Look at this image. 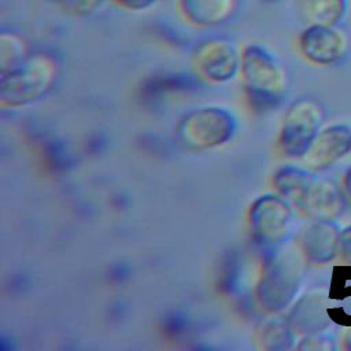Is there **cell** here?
<instances>
[{
  "instance_id": "obj_17",
  "label": "cell",
  "mask_w": 351,
  "mask_h": 351,
  "mask_svg": "<svg viewBox=\"0 0 351 351\" xmlns=\"http://www.w3.org/2000/svg\"><path fill=\"white\" fill-rule=\"evenodd\" d=\"M344 184H346V191H347V195L348 197L351 199V169L347 171L346 174V178H344Z\"/></svg>"
},
{
  "instance_id": "obj_11",
  "label": "cell",
  "mask_w": 351,
  "mask_h": 351,
  "mask_svg": "<svg viewBox=\"0 0 351 351\" xmlns=\"http://www.w3.org/2000/svg\"><path fill=\"white\" fill-rule=\"evenodd\" d=\"M27 56V44L19 33L12 30H3L0 33L1 74H5L19 66Z\"/></svg>"
},
{
  "instance_id": "obj_20",
  "label": "cell",
  "mask_w": 351,
  "mask_h": 351,
  "mask_svg": "<svg viewBox=\"0 0 351 351\" xmlns=\"http://www.w3.org/2000/svg\"><path fill=\"white\" fill-rule=\"evenodd\" d=\"M350 151H351V149H350Z\"/></svg>"
},
{
  "instance_id": "obj_10",
  "label": "cell",
  "mask_w": 351,
  "mask_h": 351,
  "mask_svg": "<svg viewBox=\"0 0 351 351\" xmlns=\"http://www.w3.org/2000/svg\"><path fill=\"white\" fill-rule=\"evenodd\" d=\"M300 11L307 25L337 26L347 12V0H300Z\"/></svg>"
},
{
  "instance_id": "obj_8",
  "label": "cell",
  "mask_w": 351,
  "mask_h": 351,
  "mask_svg": "<svg viewBox=\"0 0 351 351\" xmlns=\"http://www.w3.org/2000/svg\"><path fill=\"white\" fill-rule=\"evenodd\" d=\"M344 206L346 200L337 185L330 181H319L313 184L303 208L319 221H332L343 213Z\"/></svg>"
},
{
  "instance_id": "obj_3",
  "label": "cell",
  "mask_w": 351,
  "mask_h": 351,
  "mask_svg": "<svg viewBox=\"0 0 351 351\" xmlns=\"http://www.w3.org/2000/svg\"><path fill=\"white\" fill-rule=\"evenodd\" d=\"M240 58L234 44L223 37L203 41L195 51L193 66L199 77L208 82L230 81L240 71Z\"/></svg>"
},
{
  "instance_id": "obj_4",
  "label": "cell",
  "mask_w": 351,
  "mask_h": 351,
  "mask_svg": "<svg viewBox=\"0 0 351 351\" xmlns=\"http://www.w3.org/2000/svg\"><path fill=\"white\" fill-rule=\"evenodd\" d=\"M324 118L322 107L311 99H300L292 104L282 130V147L288 155L307 152Z\"/></svg>"
},
{
  "instance_id": "obj_2",
  "label": "cell",
  "mask_w": 351,
  "mask_h": 351,
  "mask_svg": "<svg viewBox=\"0 0 351 351\" xmlns=\"http://www.w3.org/2000/svg\"><path fill=\"white\" fill-rule=\"evenodd\" d=\"M239 73L252 95L261 99L276 100L287 89L288 77L282 63L262 45L250 44L241 51Z\"/></svg>"
},
{
  "instance_id": "obj_19",
  "label": "cell",
  "mask_w": 351,
  "mask_h": 351,
  "mask_svg": "<svg viewBox=\"0 0 351 351\" xmlns=\"http://www.w3.org/2000/svg\"><path fill=\"white\" fill-rule=\"evenodd\" d=\"M261 1H274V0H261Z\"/></svg>"
},
{
  "instance_id": "obj_1",
  "label": "cell",
  "mask_w": 351,
  "mask_h": 351,
  "mask_svg": "<svg viewBox=\"0 0 351 351\" xmlns=\"http://www.w3.org/2000/svg\"><path fill=\"white\" fill-rule=\"evenodd\" d=\"M58 71L53 56L44 52L29 55L19 66L1 74V97L14 104L38 99L51 89Z\"/></svg>"
},
{
  "instance_id": "obj_6",
  "label": "cell",
  "mask_w": 351,
  "mask_h": 351,
  "mask_svg": "<svg viewBox=\"0 0 351 351\" xmlns=\"http://www.w3.org/2000/svg\"><path fill=\"white\" fill-rule=\"evenodd\" d=\"M240 0H176L180 16L196 27H214L229 22L239 11Z\"/></svg>"
},
{
  "instance_id": "obj_15",
  "label": "cell",
  "mask_w": 351,
  "mask_h": 351,
  "mask_svg": "<svg viewBox=\"0 0 351 351\" xmlns=\"http://www.w3.org/2000/svg\"><path fill=\"white\" fill-rule=\"evenodd\" d=\"M114 7L126 12H145L149 11L158 0H108Z\"/></svg>"
},
{
  "instance_id": "obj_16",
  "label": "cell",
  "mask_w": 351,
  "mask_h": 351,
  "mask_svg": "<svg viewBox=\"0 0 351 351\" xmlns=\"http://www.w3.org/2000/svg\"><path fill=\"white\" fill-rule=\"evenodd\" d=\"M337 254L340 255V259L344 263L351 265V226L340 232Z\"/></svg>"
},
{
  "instance_id": "obj_12",
  "label": "cell",
  "mask_w": 351,
  "mask_h": 351,
  "mask_svg": "<svg viewBox=\"0 0 351 351\" xmlns=\"http://www.w3.org/2000/svg\"><path fill=\"white\" fill-rule=\"evenodd\" d=\"M280 188L284 195L304 207L310 189L314 184V180L310 177V174L296 169H287L280 174Z\"/></svg>"
},
{
  "instance_id": "obj_5",
  "label": "cell",
  "mask_w": 351,
  "mask_h": 351,
  "mask_svg": "<svg viewBox=\"0 0 351 351\" xmlns=\"http://www.w3.org/2000/svg\"><path fill=\"white\" fill-rule=\"evenodd\" d=\"M302 55L311 63L326 66L339 62L347 52V36L337 26L307 25L298 40Z\"/></svg>"
},
{
  "instance_id": "obj_7",
  "label": "cell",
  "mask_w": 351,
  "mask_h": 351,
  "mask_svg": "<svg viewBox=\"0 0 351 351\" xmlns=\"http://www.w3.org/2000/svg\"><path fill=\"white\" fill-rule=\"evenodd\" d=\"M351 149V130L347 126H330L321 132L307 149L306 160L313 169H325Z\"/></svg>"
},
{
  "instance_id": "obj_9",
  "label": "cell",
  "mask_w": 351,
  "mask_h": 351,
  "mask_svg": "<svg viewBox=\"0 0 351 351\" xmlns=\"http://www.w3.org/2000/svg\"><path fill=\"white\" fill-rule=\"evenodd\" d=\"M340 232L332 221H319L313 225L304 240L307 256L317 262L325 263L332 261L339 250Z\"/></svg>"
},
{
  "instance_id": "obj_14",
  "label": "cell",
  "mask_w": 351,
  "mask_h": 351,
  "mask_svg": "<svg viewBox=\"0 0 351 351\" xmlns=\"http://www.w3.org/2000/svg\"><path fill=\"white\" fill-rule=\"evenodd\" d=\"M58 5L67 14L74 16H85L97 11L106 0H55Z\"/></svg>"
},
{
  "instance_id": "obj_13",
  "label": "cell",
  "mask_w": 351,
  "mask_h": 351,
  "mask_svg": "<svg viewBox=\"0 0 351 351\" xmlns=\"http://www.w3.org/2000/svg\"><path fill=\"white\" fill-rule=\"evenodd\" d=\"M340 304L328 307L326 313L340 325L351 326V285L347 288H340Z\"/></svg>"
},
{
  "instance_id": "obj_18",
  "label": "cell",
  "mask_w": 351,
  "mask_h": 351,
  "mask_svg": "<svg viewBox=\"0 0 351 351\" xmlns=\"http://www.w3.org/2000/svg\"><path fill=\"white\" fill-rule=\"evenodd\" d=\"M344 346L346 348L351 350V329L347 332V335L344 336Z\"/></svg>"
}]
</instances>
